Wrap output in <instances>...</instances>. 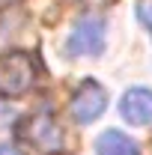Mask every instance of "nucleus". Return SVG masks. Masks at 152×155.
I'll list each match as a JSON object with an SVG mask.
<instances>
[{
  "instance_id": "obj_1",
  "label": "nucleus",
  "mask_w": 152,
  "mask_h": 155,
  "mask_svg": "<svg viewBox=\"0 0 152 155\" xmlns=\"http://www.w3.org/2000/svg\"><path fill=\"white\" fill-rule=\"evenodd\" d=\"M36 81V66L33 60L21 51L0 54V96L3 98H18L33 90Z\"/></svg>"
},
{
  "instance_id": "obj_2",
  "label": "nucleus",
  "mask_w": 152,
  "mask_h": 155,
  "mask_svg": "<svg viewBox=\"0 0 152 155\" xmlns=\"http://www.w3.org/2000/svg\"><path fill=\"white\" fill-rule=\"evenodd\" d=\"M107 42V24L98 15H84L66 39V51L72 57H98Z\"/></svg>"
},
{
  "instance_id": "obj_3",
  "label": "nucleus",
  "mask_w": 152,
  "mask_h": 155,
  "mask_svg": "<svg viewBox=\"0 0 152 155\" xmlns=\"http://www.w3.org/2000/svg\"><path fill=\"white\" fill-rule=\"evenodd\" d=\"M69 107H72L75 122H81V125H90V122H95L98 116L104 114V107H107V90H104L98 81L87 78V81H81V87L72 93Z\"/></svg>"
},
{
  "instance_id": "obj_4",
  "label": "nucleus",
  "mask_w": 152,
  "mask_h": 155,
  "mask_svg": "<svg viewBox=\"0 0 152 155\" xmlns=\"http://www.w3.org/2000/svg\"><path fill=\"white\" fill-rule=\"evenodd\" d=\"M24 137L42 149V152H57L63 146V131H60V122L51 110H42V114H33L27 119V128H24Z\"/></svg>"
},
{
  "instance_id": "obj_5",
  "label": "nucleus",
  "mask_w": 152,
  "mask_h": 155,
  "mask_svg": "<svg viewBox=\"0 0 152 155\" xmlns=\"http://www.w3.org/2000/svg\"><path fill=\"white\" fill-rule=\"evenodd\" d=\"M119 114L128 125H137V128L152 125V90H146V87L128 90L119 101Z\"/></svg>"
},
{
  "instance_id": "obj_6",
  "label": "nucleus",
  "mask_w": 152,
  "mask_h": 155,
  "mask_svg": "<svg viewBox=\"0 0 152 155\" xmlns=\"http://www.w3.org/2000/svg\"><path fill=\"white\" fill-rule=\"evenodd\" d=\"M95 149H98V155H140V146L116 128H107L104 134H98Z\"/></svg>"
},
{
  "instance_id": "obj_7",
  "label": "nucleus",
  "mask_w": 152,
  "mask_h": 155,
  "mask_svg": "<svg viewBox=\"0 0 152 155\" xmlns=\"http://www.w3.org/2000/svg\"><path fill=\"white\" fill-rule=\"evenodd\" d=\"M137 18H140V24L152 33V0H140V3H137Z\"/></svg>"
},
{
  "instance_id": "obj_8",
  "label": "nucleus",
  "mask_w": 152,
  "mask_h": 155,
  "mask_svg": "<svg viewBox=\"0 0 152 155\" xmlns=\"http://www.w3.org/2000/svg\"><path fill=\"white\" fill-rule=\"evenodd\" d=\"M0 155H21L18 149H12V146H0Z\"/></svg>"
}]
</instances>
